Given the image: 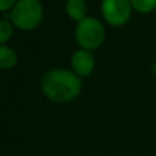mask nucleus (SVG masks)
Wrapping results in <instances>:
<instances>
[{
    "instance_id": "1",
    "label": "nucleus",
    "mask_w": 156,
    "mask_h": 156,
    "mask_svg": "<svg viewBox=\"0 0 156 156\" xmlns=\"http://www.w3.org/2000/svg\"><path fill=\"white\" fill-rule=\"evenodd\" d=\"M41 90L48 100L58 104H65L80 96L82 81L73 70L52 69L41 78Z\"/></svg>"
},
{
    "instance_id": "2",
    "label": "nucleus",
    "mask_w": 156,
    "mask_h": 156,
    "mask_svg": "<svg viewBox=\"0 0 156 156\" xmlns=\"http://www.w3.org/2000/svg\"><path fill=\"white\" fill-rule=\"evenodd\" d=\"M43 4L40 0H18L10 12V19L21 30H33L43 21Z\"/></svg>"
},
{
    "instance_id": "3",
    "label": "nucleus",
    "mask_w": 156,
    "mask_h": 156,
    "mask_svg": "<svg viewBox=\"0 0 156 156\" xmlns=\"http://www.w3.org/2000/svg\"><path fill=\"white\" fill-rule=\"evenodd\" d=\"M105 38V30L103 23L93 16H86L77 22L76 40L82 49L92 51L99 48Z\"/></svg>"
},
{
    "instance_id": "4",
    "label": "nucleus",
    "mask_w": 156,
    "mask_h": 156,
    "mask_svg": "<svg viewBox=\"0 0 156 156\" xmlns=\"http://www.w3.org/2000/svg\"><path fill=\"white\" fill-rule=\"evenodd\" d=\"M133 5L130 0H103L101 14L104 21L111 26H123L132 18Z\"/></svg>"
},
{
    "instance_id": "5",
    "label": "nucleus",
    "mask_w": 156,
    "mask_h": 156,
    "mask_svg": "<svg viewBox=\"0 0 156 156\" xmlns=\"http://www.w3.org/2000/svg\"><path fill=\"white\" fill-rule=\"evenodd\" d=\"M70 66L78 77H89L94 70L96 59H94L93 54L90 51L81 48L73 54V56L70 59Z\"/></svg>"
},
{
    "instance_id": "6",
    "label": "nucleus",
    "mask_w": 156,
    "mask_h": 156,
    "mask_svg": "<svg viewBox=\"0 0 156 156\" xmlns=\"http://www.w3.org/2000/svg\"><path fill=\"white\" fill-rule=\"evenodd\" d=\"M86 12H88V5L85 0H67L66 2V14L73 21H82L83 18H86Z\"/></svg>"
},
{
    "instance_id": "7",
    "label": "nucleus",
    "mask_w": 156,
    "mask_h": 156,
    "mask_svg": "<svg viewBox=\"0 0 156 156\" xmlns=\"http://www.w3.org/2000/svg\"><path fill=\"white\" fill-rule=\"evenodd\" d=\"M18 62V55L14 51L11 47L5 45H0V69H12L14 66Z\"/></svg>"
},
{
    "instance_id": "8",
    "label": "nucleus",
    "mask_w": 156,
    "mask_h": 156,
    "mask_svg": "<svg viewBox=\"0 0 156 156\" xmlns=\"http://www.w3.org/2000/svg\"><path fill=\"white\" fill-rule=\"evenodd\" d=\"M133 10L140 14H151L156 10V0H130Z\"/></svg>"
},
{
    "instance_id": "9",
    "label": "nucleus",
    "mask_w": 156,
    "mask_h": 156,
    "mask_svg": "<svg viewBox=\"0 0 156 156\" xmlns=\"http://www.w3.org/2000/svg\"><path fill=\"white\" fill-rule=\"evenodd\" d=\"M12 25L8 21H0V45L5 44L12 36Z\"/></svg>"
},
{
    "instance_id": "10",
    "label": "nucleus",
    "mask_w": 156,
    "mask_h": 156,
    "mask_svg": "<svg viewBox=\"0 0 156 156\" xmlns=\"http://www.w3.org/2000/svg\"><path fill=\"white\" fill-rule=\"evenodd\" d=\"M18 0H0V11L2 12H5L8 10H12L14 5L16 4Z\"/></svg>"
},
{
    "instance_id": "11",
    "label": "nucleus",
    "mask_w": 156,
    "mask_h": 156,
    "mask_svg": "<svg viewBox=\"0 0 156 156\" xmlns=\"http://www.w3.org/2000/svg\"><path fill=\"white\" fill-rule=\"evenodd\" d=\"M152 74H154V76L156 77V62L154 63V65H152Z\"/></svg>"
}]
</instances>
